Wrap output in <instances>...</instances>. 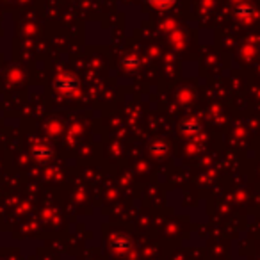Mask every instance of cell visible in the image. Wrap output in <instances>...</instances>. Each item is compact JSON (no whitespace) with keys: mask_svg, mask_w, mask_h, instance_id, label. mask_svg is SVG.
Here are the masks:
<instances>
[{"mask_svg":"<svg viewBox=\"0 0 260 260\" xmlns=\"http://www.w3.org/2000/svg\"><path fill=\"white\" fill-rule=\"evenodd\" d=\"M148 2L153 8H159V9H170L177 4V0H148Z\"/></svg>","mask_w":260,"mask_h":260,"instance_id":"6da1fadb","label":"cell"},{"mask_svg":"<svg viewBox=\"0 0 260 260\" xmlns=\"http://www.w3.org/2000/svg\"><path fill=\"white\" fill-rule=\"evenodd\" d=\"M235 13H237V16H241V18H248V16L253 13V8H248V6H242V8H237V9H235Z\"/></svg>","mask_w":260,"mask_h":260,"instance_id":"7a4b0ae2","label":"cell"}]
</instances>
